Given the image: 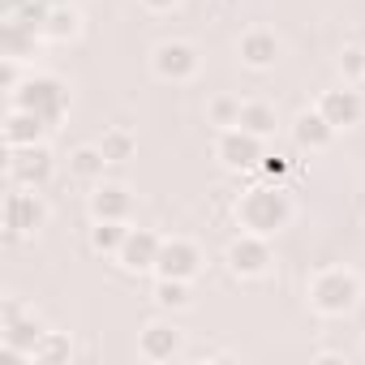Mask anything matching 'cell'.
<instances>
[{
    "mask_svg": "<svg viewBox=\"0 0 365 365\" xmlns=\"http://www.w3.org/2000/svg\"><path fill=\"white\" fill-rule=\"evenodd\" d=\"M56 172V159L52 150L39 142V146H22V150H9V180L14 185H26V190H43Z\"/></svg>",
    "mask_w": 365,
    "mask_h": 365,
    "instance_id": "obj_10",
    "label": "cell"
},
{
    "mask_svg": "<svg viewBox=\"0 0 365 365\" xmlns=\"http://www.w3.org/2000/svg\"><path fill=\"white\" fill-rule=\"evenodd\" d=\"M48 133H52V125H48L39 112H26V108H9V116H5V146H9V150H22V146H39V142H48Z\"/></svg>",
    "mask_w": 365,
    "mask_h": 365,
    "instance_id": "obj_13",
    "label": "cell"
},
{
    "mask_svg": "<svg viewBox=\"0 0 365 365\" xmlns=\"http://www.w3.org/2000/svg\"><path fill=\"white\" fill-rule=\"evenodd\" d=\"M159 250H163V237H159V232H150V228H129V237H125L116 262H120L129 275H142V271H155Z\"/></svg>",
    "mask_w": 365,
    "mask_h": 365,
    "instance_id": "obj_12",
    "label": "cell"
},
{
    "mask_svg": "<svg viewBox=\"0 0 365 365\" xmlns=\"http://www.w3.org/2000/svg\"><path fill=\"white\" fill-rule=\"evenodd\" d=\"M275 125H279V116H275V108H271V103L250 99V103L241 108V129H250V133H258V138H271V133H275Z\"/></svg>",
    "mask_w": 365,
    "mask_h": 365,
    "instance_id": "obj_21",
    "label": "cell"
},
{
    "mask_svg": "<svg viewBox=\"0 0 365 365\" xmlns=\"http://www.w3.org/2000/svg\"><path fill=\"white\" fill-rule=\"evenodd\" d=\"M202 267H207V254H202L198 241H190V237H163L155 275H163V279H190L194 284L202 275Z\"/></svg>",
    "mask_w": 365,
    "mask_h": 365,
    "instance_id": "obj_7",
    "label": "cell"
},
{
    "mask_svg": "<svg viewBox=\"0 0 365 365\" xmlns=\"http://www.w3.org/2000/svg\"><path fill=\"white\" fill-rule=\"evenodd\" d=\"M103 172H108V155H103L99 142H95V146H78V150L69 155V176L82 180V185H99Z\"/></svg>",
    "mask_w": 365,
    "mask_h": 365,
    "instance_id": "obj_17",
    "label": "cell"
},
{
    "mask_svg": "<svg viewBox=\"0 0 365 365\" xmlns=\"http://www.w3.org/2000/svg\"><path fill=\"white\" fill-rule=\"evenodd\" d=\"M69 356H73V344H69V335H65V331H43V335H39V344H35V352H31V361H39V365L69 361Z\"/></svg>",
    "mask_w": 365,
    "mask_h": 365,
    "instance_id": "obj_23",
    "label": "cell"
},
{
    "mask_svg": "<svg viewBox=\"0 0 365 365\" xmlns=\"http://www.w3.org/2000/svg\"><path fill=\"white\" fill-rule=\"evenodd\" d=\"M361 356H365V339H361Z\"/></svg>",
    "mask_w": 365,
    "mask_h": 365,
    "instance_id": "obj_29",
    "label": "cell"
},
{
    "mask_svg": "<svg viewBox=\"0 0 365 365\" xmlns=\"http://www.w3.org/2000/svg\"><path fill=\"white\" fill-rule=\"evenodd\" d=\"M150 69H155V78H159V82L185 86V82H194V78H198L202 56H198V48H194V43H185V39H163V43L150 52Z\"/></svg>",
    "mask_w": 365,
    "mask_h": 365,
    "instance_id": "obj_5",
    "label": "cell"
},
{
    "mask_svg": "<svg viewBox=\"0 0 365 365\" xmlns=\"http://www.w3.org/2000/svg\"><path fill=\"white\" fill-rule=\"evenodd\" d=\"M232 215H237V228L241 232H258V237H271L275 241L292 224L297 207H292V198L279 185H254V190H245L237 198Z\"/></svg>",
    "mask_w": 365,
    "mask_h": 365,
    "instance_id": "obj_1",
    "label": "cell"
},
{
    "mask_svg": "<svg viewBox=\"0 0 365 365\" xmlns=\"http://www.w3.org/2000/svg\"><path fill=\"white\" fill-rule=\"evenodd\" d=\"M9 108H26V112H39L48 125H56L65 112H69V86L52 73H31L22 78V86L9 95Z\"/></svg>",
    "mask_w": 365,
    "mask_h": 365,
    "instance_id": "obj_3",
    "label": "cell"
},
{
    "mask_svg": "<svg viewBox=\"0 0 365 365\" xmlns=\"http://www.w3.org/2000/svg\"><path fill=\"white\" fill-rule=\"evenodd\" d=\"M237 56H241V65H245V69H271V65L279 61V35H275V31H267V26H254V31H245V35H241Z\"/></svg>",
    "mask_w": 365,
    "mask_h": 365,
    "instance_id": "obj_16",
    "label": "cell"
},
{
    "mask_svg": "<svg viewBox=\"0 0 365 365\" xmlns=\"http://www.w3.org/2000/svg\"><path fill=\"white\" fill-rule=\"evenodd\" d=\"M335 125L318 112V108H309V112H301L297 120H292V142L301 146V150H309V155H318V150H331L335 146Z\"/></svg>",
    "mask_w": 365,
    "mask_h": 365,
    "instance_id": "obj_15",
    "label": "cell"
},
{
    "mask_svg": "<svg viewBox=\"0 0 365 365\" xmlns=\"http://www.w3.org/2000/svg\"><path fill=\"white\" fill-rule=\"evenodd\" d=\"M125 237H129V224L95 220V228H91V250H95V254H103V258H116V254H120V245H125Z\"/></svg>",
    "mask_w": 365,
    "mask_h": 365,
    "instance_id": "obj_20",
    "label": "cell"
},
{
    "mask_svg": "<svg viewBox=\"0 0 365 365\" xmlns=\"http://www.w3.org/2000/svg\"><path fill=\"white\" fill-rule=\"evenodd\" d=\"M262 155H267V138H258V133H250L241 125L220 129V138H215V159L228 172H254L262 163Z\"/></svg>",
    "mask_w": 365,
    "mask_h": 365,
    "instance_id": "obj_6",
    "label": "cell"
},
{
    "mask_svg": "<svg viewBox=\"0 0 365 365\" xmlns=\"http://www.w3.org/2000/svg\"><path fill=\"white\" fill-rule=\"evenodd\" d=\"M305 297H309V309L322 314V318H348L361 297H365V284L356 271L348 267H322L309 284H305Z\"/></svg>",
    "mask_w": 365,
    "mask_h": 365,
    "instance_id": "obj_2",
    "label": "cell"
},
{
    "mask_svg": "<svg viewBox=\"0 0 365 365\" xmlns=\"http://www.w3.org/2000/svg\"><path fill=\"white\" fill-rule=\"evenodd\" d=\"M0 86H5L9 95L22 86V69H18V56H5V61H0Z\"/></svg>",
    "mask_w": 365,
    "mask_h": 365,
    "instance_id": "obj_26",
    "label": "cell"
},
{
    "mask_svg": "<svg viewBox=\"0 0 365 365\" xmlns=\"http://www.w3.org/2000/svg\"><path fill=\"white\" fill-rule=\"evenodd\" d=\"M39 35L52 39V43H69V39H78V35H82V18H78V9H69V5L48 9L43 22H39Z\"/></svg>",
    "mask_w": 365,
    "mask_h": 365,
    "instance_id": "obj_18",
    "label": "cell"
},
{
    "mask_svg": "<svg viewBox=\"0 0 365 365\" xmlns=\"http://www.w3.org/2000/svg\"><path fill=\"white\" fill-rule=\"evenodd\" d=\"M48 224V202L39 198V190L14 185V194L5 198V232L9 237H35Z\"/></svg>",
    "mask_w": 365,
    "mask_h": 365,
    "instance_id": "obj_8",
    "label": "cell"
},
{
    "mask_svg": "<svg viewBox=\"0 0 365 365\" xmlns=\"http://www.w3.org/2000/svg\"><path fill=\"white\" fill-rule=\"evenodd\" d=\"M180 352H185V335H180L176 322H168V318H150V322L138 331V356H142V361L163 365V361H176Z\"/></svg>",
    "mask_w": 365,
    "mask_h": 365,
    "instance_id": "obj_9",
    "label": "cell"
},
{
    "mask_svg": "<svg viewBox=\"0 0 365 365\" xmlns=\"http://www.w3.org/2000/svg\"><path fill=\"white\" fill-rule=\"evenodd\" d=\"M314 108H318L335 129H352V125H361V116H365V99H361V91H352L348 82L335 86V91H322Z\"/></svg>",
    "mask_w": 365,
    "mask_h": 365,
    "instance_id": "obj_11",
    "label": "cell"
},
{
    "mask_svg": "<svg viewBox=\"0 0 365 365\" xmlns=\"http://www.w3.org/2000/svg\"><path fill=\"white\" fill-rule=\"evenodd\" d=\"M150 297H155V305H159V309H168V314H176V309H190V305H194L190 279H163V275H155V288H150Z\"/></svg>",
    "mask_w": 365,
    "mask_h": 365,
    "instance_id": "obj_19",
    "label": "cell"
},
{
    "mask_svg": "<svg viewBox=\"0 0 365 365\" xmlns=\"http://www.w3.org/2000/svg\"><path fill=\"white\" fill-rule=\"evenodd\" d=\"M224 262L237 279H262L271 267H275V250H271V237H258V232H241L228 241L224 250Z\"/></svg>",
    "mask_w": 365,
    "mask_h": 365,
    "instance_id": "obj_4",
    "label": "cell"
},
{
    "mask_svg": "<svg viewBox=\"0 0 365 365\" xmlns=\"http://www.w3.org/2000/svg\"><path fill=\"white\" fill-rule=\"evenodd\" d=\"M138 5H142L146 14H172V9L180 5V0H138Z\"/></svg>",
    "mask_w": 365,
    "mask_h": 365,
    "instance_id": "obj_28",
    "label": "cell"
},
{
    "mask_svg": "<svg viewBox=\"0 0 365 365\" xmlns=\"http://www.w3.org/2000/svg\"><path fill=\"white\" fill-rule=\"evenodd\" d=\"M86 207H91V220H116V224H129V215H133V194H129L125 185H116V180H99Z\"/></svg>",
    "mask_w": 365,
    "mask_h": 365,
    "instance_id": "obj_14",
    "label": "cell"
},
{
    "mask_svg": "<svg viewBox=\"0 0 365 365\" xmlns=\"http://www.w3.org/2000/svg\"><path fill=\"white\" fill-rule=\"evenodd\" d=\"M99 146H103V155H108V163H129L133 155H138V138L129 133V129H108L103 138H99Z\"/></svg>",
    "mask_w": 365,
    "mask_h": 365,
    "instance_id": "obj_24",
    "label": "cell"
},
{
    "mask_svg": "<svg viewBox=\"0 0 365 365\" xmlns=\"http://www.w3.org/2000/svg\"><path fill=\"white\" fill-rule=\"evenodd\" d=\"M339 73L348 82H365V48H344L339 52Z\"/></svg>",
    "mask_w": 365,
    "mask_h": 365,
    "instance_id": "obj_25",
    "label": "cell"
},
{
    "mask_svg": "<svg viewBox=\"0 0 365 365\" xmlns=\"http://www.w3.org/2000/svg\"><path fill=\"white\" fill-rule=\"evenodd\" d=\"M258 172H262V176H271V180H284V176H288V159H284V155H262Z\"/></svg>",
    "mask_w": 365,
    "mask_h": 365,
    "instance_id": "obj_27",
    "label": "cell"
},
{
    "mask_svg": "<svg viewBox=\"0 0 365 365\" xmlns=\"http://www.w3.org/2000/svg\"><path fill=\"white\" fill-rule=\"evenodd\" d=\"M241 99L237 95H211L207 99V125H215V129H232V125H241Z\"/></svg>",
    "mask_w": 365,
    "mask_h": 365,
    "instance_id": "obj_22",
    "label": "cell"
}]
</instances>
